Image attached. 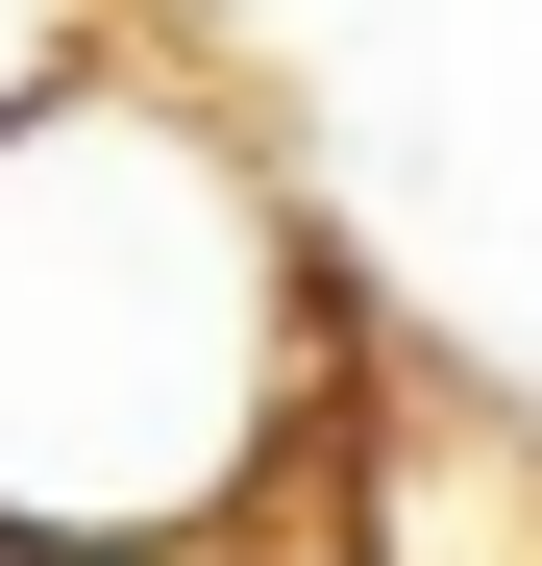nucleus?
<instances>
[{
  "instance_id": "3",
  "label": "nucleus",
  "mask_w": 542,
  "mask_h": 566,
  "mask_svg": "<svg viewBox=\"0 0 542 566\" xmlns=\"http://www.w3.org/2000/svg\"><path fill=\"white\" fill-rule=\"evenodd\" d=\"M50 566H271V517L247 542H50Z\"/></svg>"
},
{
  "instance_id": "1",
  "label": "nucleus",
  "mask_w": 542,
  "mask_h": 566,
  "mask_svg": "<svg viewBox=\"0 0 542 566\" xmlns=\"http://www.w3.org/2000/svg\"><path fill=\"white\" fill-rule=\"evenodd\" d=\"M321 419H345V296L173 74L74 50L50 99H0V566L247 542L271 468H321Z\"/></svg>"
},
{
  "instance_id": "2",
  "label": "nucleus",
  "mask_w": 542,
  "mask_h": 566,
  "mask_svg": "<svg viewBox=\"0 0 542 566\" xmlns=\"http://www.w3.org/2000/svg\"><path fill=\"white\" fill-rule=\"evenodd\" d=\"M74 50H100V0H0V99H50Z\"/></svg>"
}]
</instances>
